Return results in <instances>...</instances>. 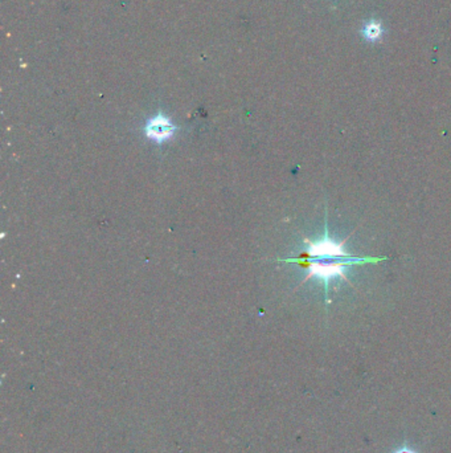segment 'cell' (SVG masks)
Listing matches in <instances>:
<instances>
[{
    "mask_svg": "<svg viewBox=\"0 0 451 453\" xmlns=\"http://www.w3.org/2000/svg\"><path fill=\"white\" fill-rule=\"evenodd\" d=\"M175 131L176 126L172 124L171 119L163 114H156L146 124V136L156 144H163L171 139Z\"/></svg>",
    "mask_w": 451,
    "mask_h": 453,
    "instance_id": "cell-2",
    "label": "cell"
},
{
    "mask_svg": "<svg viewBox=\"0 0 451 453\" xmlns=\"http://www.w3.org/2000/svg\"><path fill=\"white\" fill-rule=\"evenodd\" d=\"M348 240V237L336 243L334 239L330 236L328 231V219H327V209H325V236H322L319 240L311 242L306 240V252H302L298 257H290L282 259L280 262L285 263H297L305 268L307 273L306 279L310 280L313 277L318 279L325 287V299L327 304H330L328 292H330V282L342 277L348 282L345 272L352 265H364V264H377L382 260H388V257H368V256H353L344 249V243Z\"/></svg>",
    "mask_w": 451,
    "mask_h": 453,
    "instance_id": "cell-1",
    "label": "cell"
},
{
    "mask_svg": "<svg viewBox=\"0 0 451 453\" xmlns=\"http://www.w3.org/2000/svg\"><path fill=\"white\" fill-rule=\"evenodd\" d=\"M360 34L368 43H380L385 36V28L379 20H370L361 27Z\"/></svg>",
    "mask_w": 451,
    "mask_h": 453,
    "instance_id": "cell-3",
    "label": "cell"
}]
</instances>
